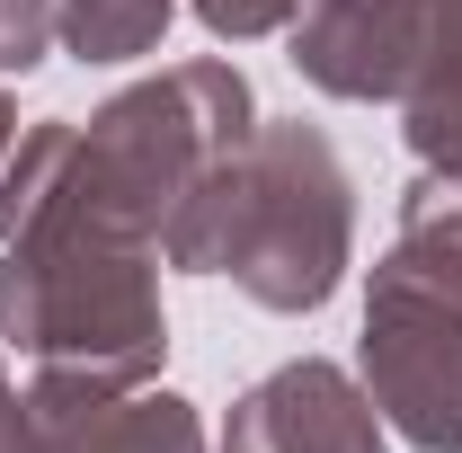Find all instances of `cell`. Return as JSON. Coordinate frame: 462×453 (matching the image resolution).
Returning a JSON list of instances; mask_svg holds the SVG:
<instances>
[{"label": "cell", "instance_id": "obj_13", "mask_svg": "<svg viewBox=\"0 0 462 453\" xmlns=\"http://www.w3.org/2000/svg\"><path fill=\"white\" fill-rule=\"evenodd\" d=\"M0 453H36V418H27V392L9 383V365H0Z\"/></svg>", "mask_w": 462, "mask_h": 453}, {"label": "cell", "instance_id": "obj_3", "mask_svg": "<svg viewBox=\"0 0 462 453\" xmlns=\"http://www.w3.org/2000/svg\"><path fill=\"white\" fill-rule=\"evenodd\" d=\"M0 347L27 356V418L54 427L71 409L143 392L170 356L161 320V249L89 223H45L0 240Z\"/></svg>", "mask_w": 462, "mask_h": 453}, {"label": "cell", "instance_id": "obj_12", "mask_svg": "<svg viewBox=\"0 0 462 453\" xmlns=\"http://www.w3.org/2000/svg\"><path fill=\"white\" fill-rule=\"evenodd\" d=\"M187 9L205 18V36H223V45H258V36L293 27L302 0H187Z\"/></svg>", "mask_w": 462, "mask_h": 453}, {"label": "cell", "instance_id": "obj_8", "mask_svg": "<svg viewBox=\"0 0 462 453\" xmlns=\"http://www.w3.org/2000/svg\"><path fill=\"white\" fill-rule=\"evenodd\" d=\"M36 453H205V418L178 392H116L98 409H71L36 427Z\"/></svg>", "mask_w": 462, "mask_h": 453}, {"label": "cell", "instance_id": "obj_6", "mask_svg": "<svg viewBox=\"0 0 462 453\" xmlns=\"http://www.w3.org/2000/svg\"><path fill=\"white\" fill-rule=\"evenodd\" d=\"M401 36V134L418 170L462 187V0H392Z\"/></svg>", "mask_w": 462, "mask_h": 453}, {"label": "cell", "instance_id": "obj_4", "mask_svg": "<svg viewBox=\"0 0 462 453\" xmlns=\"http://www.w3.org/2000/svg\"><path fill=\"white\" fill-rule=\"evenodd\" d=\"M356 374H365V400L383 409V427L401 445L462 453V302L401 276L392 258L374 267V293H365Z\"/></svg>", "mask_w": 462, "mask_h": 453}, {"label": "cell", "instance_id": "obj_5", "mask_svg": "<svg viewBox=\"0 0 462 453\" xmlns=\"http://www.w3.org/2000/svg\"><path fill=\"white\" fill-rule=\"evenodd\" d=\"M223 453H392V445H383V409L365 400L346 365L293 356L231 400Z\"/></svg>", "mask_w": 462, "mask_h": 453}, {"label": "cell", "instance_id": "obj_11", "mask_svg": "<svg viewBox=\"0 0 462 453\" xmlns=\"http://www.w3.org/2000/svg\"><path fill=\"white\" fill-rule=\"evenodd\" d=\"M54 54V0H0V80H27Z\"/></svg>", "mask_w": 462, "mask_h": 453}, {"label": "cell", "instance_id": "obj_7", "mask_svg": "<svg viewBox=\"0 0 462 453\" xmlns=\"http://www.w3.org/2000/svg\"><path fill=\"white\" fill-rule=\"evenodd\" d=\"M293 71H302L320 98L392 107V98H401L392 0H302V9H293Z\"/></svg>", "mask_w": 462, "mask_h": 453}, {"label": "cell", "instance_id": "obj_1", "mask_svg": "<svg viewBox=\"0 0 462 453\" xmlns=\"http://www.w3.org/2000/svg\"><path fill=\"white\" fill-rule=\"evenodd\" d=\"M249 134H258V98H249L240 62L223 54L170 62V71L116 89L89 125L45 116L0 161V240L45 223H89L161 249V231L196 196V178L231 161Z\"/></svg>", "mask_w": 462, "mask_h": 453}, {"label": "cell", "instance_id": "obj_10", "mask_svg": "<svg viewBox=\"0 0 462 453\" xmlns=\"http://www.w3.org/2000/svg\"><path fill=\"white\" fill-rule=\"evenodd\" d=\"M401 276L436 284L445 302H462V187H445V178H418L401 196V240L383 249Z\"/></svg>", "mask_w": 462, "mask_h": 453}, {"label": "cell", "instance_id": "obj_14", "mask_svg": "<svg viewBox=\"0 0 462 453\" xmlns=\"http://www.w3.org/2000/svg\"><path fill=\"white\" fill-rule=\"evenodd\" d=\"M9 143H18V98L0 89V161H9Z\"/></svg>", "mask_w": 462, "mask_h": 453}, {"label": "cell", "instance_id": "obj_9", "mask_svg": "<svg viewBox=\"0 0 462 453\" xmlns=\"http://www.w3.org/2000/svg\"><path fill=\"white\" fill-rule=\"evenodd\" d=\"M178 0H54V45L71 62H143L161 54Z\"/></svg>", "mask_w": 462, "mask_h": 453}, {"label": "cell", "instance_id": "obj_2", "mask_svg": "<svg viewBox=\"0 0 462 453\" xmlns=\"http://www.w3.org/2000/svg\"><path fill=\"white\" fill-rule=\"evenodd\" d=\"M161 258L178 276H231L258 311H320L346 284V258H356V187H346V161L320 125H267L214 161L196 178V196L170 214L161 231Z\"/></svg>", "mask_w": 462, "mask_h": 453}]
</instances>
